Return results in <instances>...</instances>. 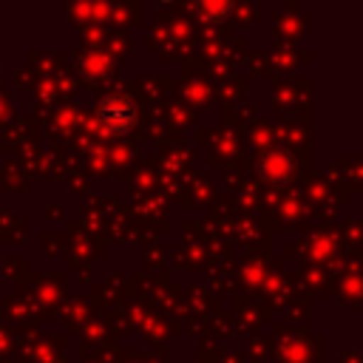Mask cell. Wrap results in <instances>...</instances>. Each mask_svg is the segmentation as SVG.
<instances>
[{
  "mask_svg": "<svg viewBox=\"0 0 363 363\" xmlns=\"http://www.w3.org/2000/svg\"><path fill=\"white\" fill-rule=\"evenodd\" d=\"M99 119L108 130L113 133H128L136 122V108L130 105V99L125 96H108L102 105H99Z\"/></svg>",
  "mask_w": 363,
  "mask_h": 363,
  "instance_id": "obj_1",
  "label": "cell"
}]
</instances>
